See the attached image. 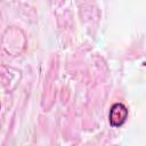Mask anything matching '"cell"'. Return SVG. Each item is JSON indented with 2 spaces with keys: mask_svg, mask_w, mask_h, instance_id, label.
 Segmentation results:
<instances>
[{
  "mask_svg": "<svg viewBox=\"0 0 146 146\" xmlns=\"http://www.w3.org/2000/svg\"><path fill=\"white\" fill-rule=\"evenodd\" d=\"M128 117V108L122 103H115L110 108L108 121L112 127H121Z\"/></svg>",
  "mask_w": 146,
  "mask_h": 146,
  "instance_id": "6da1fadb",
  "label": "cell"
}]
</instances>
